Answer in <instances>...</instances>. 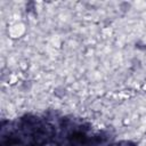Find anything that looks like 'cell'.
<instances>
[{
    "mask_svg": "<svg viewBox=\"0 0 146 146\" xmlns=\"http://www.w3.org/2000/svg\"><path fill=\"white\" fill-rule=\"evenodd\" d=\"M71 139H73V141H79V143H82L86 140V135L78 131V132H73L71 135Z\"/></svg>",
    "mask_w": 146,
    "mask_h": 146,
    "instance_id": "1",
    "label": "cell"
}]
</instances>
